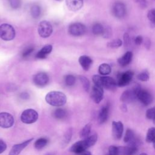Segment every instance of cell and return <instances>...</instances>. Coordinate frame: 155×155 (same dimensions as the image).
I'll list each match as a JSON object with an SVG mask.
<instances>
[{"label": "cell", "mask_w": 155, "mask_h": 155, "mask_svg": "<svg viewBox=\"0 0 155 155\" xmlns=\"http://www.w3.org/2000/svg\"><path fill=\"white\" fill-rule=\"evenodd\" d=\"M97 140V135L96 134H93L88 137L85 138L82 140H79L76 142L70 148V151L76 153V154H81L86 150L93 145H94Z\"/></svg>", "instance_id": "1"}, {"label": "cell", "mask_w": 155, "mask_h": 155, "mask_svg": "<svg viewBox=\"0 0 155 155\" xmlns=\"http://www.w3.org/2000/svg\"><path fill=\"white\" fill-rule=\"evenodd\" d=\"M45 99L49 105L54 107H61L67 102L65 94L58 91H50L46 94Z\"/></svg>", "instance_id": "2"}, {"label": "cell", "mask_w": 155, "mask_h": 155, "mask_svg": "<svg viewBox=\"0 0 155 155\" xmlns=\"http://www.w3.org/2000/svg\"><path fill=\"white\" fill-rule=\"evenodd\" d=\"M137 150V148L131 145L125 147H116L111 145L108 148L110 155H133Z\"/></svg>", "instance_id": "3"}, {"label": "cell", "mask_w": 155, "mask_h": 155, "mask_svg": "<svg viewBox=\"0 0 155 155\" xmlns=\"http://www.w3.org/2000/svg\"><path fill=\"white\" fill-rule=\"evenodd\" d=\"M141 87L138 84H135L131 89L124 91L120 97V101L124 104L133 102L137 98V93Z\"/></svg>", "instance_id": "4"}, {"label": "cell", "mask_w": 155, "mask_h": 155, "mask_svg": "<svg viewBox=\"0 0 155 155\" xmlns=\"http://www.w3.org/2000/svg\"><path fill=\"white\" fill-rule=\"evenodd\" d=\"M15 30L12 25L8 24H2L0 25V38L6 41L14 39Z\"/></svg>", "instance_id": "5"}, {"label": "cell", "mask_w": 155, "mask_h": 155, "mask_svg": "<svg viewBox=\"0 0 155 155\" xmlns=\"http://www.w3.org/2000/svg\"><path fill=\"white\" fill-rule=\"evenodd\" d=\"M39 115L36 111L33 109H27L24 110L21 115V120L27 124H30L35 122L38 119Z\"/></svg>", "instance_id": "6"}, {"label": "cell", "mask_w": 155, "mask_h": 155, "mask_svg": "<svg viewBox=\"0 0 155 155\" xmlns=\"http://www.w3.org/2000/svg\"><path fill=\"white\" fill-rule=\"evenodd\" d=\"M38 31L41 37L44 38H48L53 32L52 25L48 21H42L38 25Z\"/></svg>", "instance_id": "7"}, {"label": "cell", "mask_w": 155, "mask_h": 155, "mask_svg": "<svg viewBox=\"0 0 155 155\" xmlns=\"http://www.w3.org/2000/svg\"><path fill=\"white\" fill-rule=\"evenodd\" d=\"M134 75L132 71H127L124 73H120L117 76V85L118 87H125L128 85Z\"/></svg>", "instance_id": "8"}, {"label": "cell", "mask_w": 155, "mask_h": 155, "mask_svg": "<svg viewBox=\"0 0 155 155\" xmlns=\"http://www.w3.org/2000/svg\"><path fill=\"white\" fill-rule=\"evenodd\" d=\"M85 31V26L80 22L73 23L68 27V33L74 36H81L84 35Z\"/></svg>", "instance_id": "9"}, {"label": "cell", "mask_w": 155, "mask_h": 155, "mask_svg": "<svg viewBox=\"0 0 155 155\" xmlns=\"http://www.w3.org/2000/svg\"><path fill=\"white\" fill-rule=\"evenodd\" d=\"M15 122L13 116L8 113H0V127L8 128L12 127Z\"/></svg>", "instance_id": "10"}, {"label": "cell", "mask_w": 155, "mask_h": 155, "mask_svg": "<svg viewBox=\"0 0 155 155\" xmlns=\"http://www.w3.org/2000/svg\"><path fill=\"white\" fill-rule=\"evenodd\" d=\"M137 98L144 105H148L153 101L152 94L147 90L140 88L137 93Z\"/></svg>", "instance_id": "11"}, {"label": "cell", "mask_w": 155, "mask_h": 155, "mask_svg": "<svg viewBox=\"0 0 155 155\" xmlns=\"http://www.w3.org/2000/svg\"><path fill=\"white\" fill-rule=\"evenodd\" d=\"M112 13L117 18H122L126 14V7L125 4L119 1L114 3L112 6Z\"/></svg>", "instance_id": "12"}, {"label": "cell", "mask_w": 155, "mask_h": 155, "mask_svg": "<svg viewBox=\"0 0 155 155\" xmlns=\"http://www.w3.org/2000/svg\"><path fill=\"white\" fill-rule=\"evenodd\" d=\"M33 81L36 86L39 87H43L48 83L49 78L45 73L39 72L33 76Z\"/></svg>", "instance_id": "13"}, {"label": "cell", "mask_w": 155, "mask_h": 155, "mask_svg": "<svg viewBox=\"0 0 155 155\" xmlns=\"http://www.w3.org/2000/svg\"><path fill=\"white\" fill-rule=\"evenodd\" d=\"M102 87L108 90L114 91L116 90L117 85L116 81L111 77L108 76H101Z\"/></svg>", "instance_id": "14"}, {"label": "cell", "mask_w": 155, "mask_h": 155, "mask_svg": "<svg viewBox=\"0 0 155 155\" xmlns=\"http://www.w3.org/2000/svg\"><path fill=\"white\" fill-rule=\"evenodd\" d=\"M104 96V90L101 87H99L94 85L92 87L91 91V97L93 101L96 103L99 104L103 99Z\"/></svg>", "instance_id": "15"}, {"label": "cell", "mask_w": 155, "mask_h": 155, "mask_svg": "<svg viewBox=\"0 0 155 155\" xmlns=\"http://www.w3.org/2000/svg\"><path fill=\"white\" fill-rule=\"evenodd\" d=\"M124 125L120 121H113L112 122V134L116 140H119L123 133Z\"/></svg>", "instance_id": "16"}, {"label": "cell", "mask_w": 155, "mask_h": 155, "mask_svg": "<svg viewBox=\"0 0 155 155\" xmlns=\"http://www.w3.org/2000/svg\"><path fill=\"white\" fill-rule=\"evenodd\" d=\"M33 140V138L25 140L24 142L13 145L9 152L8 155H19V153Z\"/></svg>", "instance_id": "17"}, {"label": "cell", "mask_w": 155, "mask_h": 155, "mask_svg": "<svg viewBox=\"0 0 155 155\" xmlns=\"http://www.w3.org/2000/svg\"><path fill=\"white\" fill-rule=\"evenodd\" d=\"M109 109H110L109 103H107L106 105H104L101 108L98 114V117H97V120L99 124H102L107 120L108 114H109Z\"/></svg>", "instance_id": "18"}, {"label": "cell", "mask_w": 155, "mask_h": 155, "mask_svg": "<svg viewBox=\"0 0 155 155\" xmlns=\"http://www.w3.org/2000/svg\"><path fill=\"white\" fill-rule=\"evenodd\" d=\"M83 2V0H66V5L71 11L76 12L81 8Z\"/></svg>", "instance_id": "19"}, {"label": "cell", "mask_w": 155, "mask_h": 155, "mask_svg": "<svg viewBox=\"0 0 155 155\" xmlns=\"http://www.w3.org/2000/svg\"><path fill=\"white\" fill-rule=\"evenodd\" d=\"M132 58H133L132 52L127 51L122 56L120 57L117 59V62L120 66L125 67L131 62L132 60Z\"/></svg>", "instance_id": "20"}, {"label": "cell", "mask_w": 155, "mask_h": 155, "mask_svg": "<svg viewBox=\"0 0 155 155\" xmlns=\"http://www.w3.org/2000/svg\"><path fill=\"white\" fill-rule=\"evenodd\" d=\"M79 62L82 68L84 70L87 71L90 68L93 63V61L89 56L86 55H82L79 58Z\"/></svg>", "instance_id": "21"}, {"label": "cell", "mask_w": 155, "mask_h": 155, "mask_svg": "<svg viewBox=\"0 0 155 155\" xmlns=\"http://www.w3.org/2000/svg\"><path fill=\"white\" fill-rule=\"evenodd\" d=\"M53 47L50 44L44 46L36 54V57L38 59H44L52 51Z\"/></svg>", "instance_id": "22"}, {"label": "cell", "mask_w": 155, "mask_h": 155, "mask_svg": "<svg viewBox=\"0 0 155 155\" xmlns=\"http://www.w3.org/2000/svg\"><path fill=\"white\" fill-rule=\"evenodd\" d=\"M98 70H99V73H100V74L105 76V75L109 74L111 73V67L109 64L104 63L99 65Z\"/></svg>", "instance_id": "23"}, {"label": "cell", "mask_w": 155, "mask_h": 155, "mask_svg": "<svg viewBox=\"0 0 155 155\" xmlns=\"http://www.w3.org/2000/svg\"><path fill=\"white\" fill-rule=\"evenodd\" d=\"M67 116V112L65 110L59 108L56 109L53 112V116L57 119H63Z\"/></svg>", "instance_id": "24"}, {"label": "cell", "mask_w": 155, "mask_h": 155, "mask_svg": "<svg viewBox=\"0 0 155 155\" xmlns=\"http://www.w3.org/2000/svg\"><path fill=\"white\" fill-rule=\"evenodd\" d=\"M47 143H48V140L45 138L42 137L37 139L35 141L34 143V146L36 150H39L42 149L44 147H45L47 145Z\"/></svg>", "instance_id": "25"}, {"label": "cell", "mask_w": 155, "mask_h": 155, "mask_svg": "<svg viewBox=\"0 0 155 155\" xmlns=\"http://www.w3.org/2000/svg\"><path fill=\"white\" fill-rule=\"evenodd\" d=\"M146 141L148 143L155 142V127L150 128L147 131Z\"/></svg>", "instance_id": "26"}, {"label": "cell", "mask_w": 155, "mask_h": 155, "mask_svg": "<svg viewBox=\"0 0 155 155\" xmlns=\"http://www.w3.org/2000/svg\"><path fill=\"white\" fill-rule=\"evenodd\" d=\"M30 11H31V15L33 18L37 19L39 18V16H41V7L37 4H35L32 5V7H31Z\"/></svg>", "instance_id": "27"}, {"label": "cell", "mask_w": 155, "mask_h": 155, "mask_svg": "<svg viewBox=\"0 0 155 155\" xmlns=\"http://www.w3.org/2000/svg\"><path fill=\"white\" fill-rule=\"evenodd\" d=\"M104 27L100 23H95L92 27V32L94 35H99L102 34Z\"/></svg>", "instance_id": "28"}, {"label": "cell", "mask_w": 155, "mask_h": 155, "mask_svg": "<svg viewBox=\"0 0 155 155\" xmlns=\"http://www.w3.org/2000/svg\"><path fill=\"white\" fill-rule=\"evenodd\" d=\"M91 124L90 123L86 124L84 127V128L82 129L80 133V136L82 138H86L88 137L91 132Z\"/></svg>", "instance_id": "29"}, {"label": "cell", "mask_w": 155, "mask_h": 155, "mask_svg": "<svg viewBox=\"0 0 155 155\" xmlns=\"http://www.w3.org/2000/svg\"><path fill=\"white\" fill-rule=\"evenodd\" d=\"M71 136H72V130H71V128H69L65 132V133L63 137L62 145L64 147L67 146V145L70 142V141L71 139Z\"/></svg>", "instance_id": "30"}, {"label": "cell", "mask_w": 155, "mask_h": 155, "mask_svg": "<svg viewBox=\"0 0 155 155\" xmlns=\"http://www.w3.org/2000/svg\"><path fill=\"white\" fill-rule=\"evenodd\" d=\"M64 81L67 86H73L76 82V78L72 74H67L65 76Z\"/></svg>", "instance_id": "31"}, {"label": "cell", "mask_w": 155, "mask_h": 155, "mask_svg": "<svg viewBox=\"0 0 155 155\" xmlns=\"http://www.w3.org/2000/svg\"><path fill=\"white\" fill-rule=\"evenodd\" d=\"M79 79L81 82V84L83 86V88H84V90L86 91H89V89H90V82L88 81V79L85 77V76H81L79 77Z\"/></svg>", "instance_id": "32"}, {"label": "cell", "mask_w": 155, "mask_h": 155, "mask_svg": "<svg viewBox=\"0 0 155 155\" xmlns=\"http://www.w3.org/2000/svg\"><path fill=\"white\" fill-rule=\"evenodd\" d=\"M122 42L120 39H114L112 41L108 42L107 44V46L110 48H115L120 47L122 45Z\"/></svg>", "instance_id": "33"}, {"label": "cell", "mask_w": 155, "mask_h": 155, "mask_svg": "<svg viewBox=\"0 0 155 155\" xmlns=\"http://www.w3.org/2000/svg\"><path fill=\"white\" fill-rule=\"evenodd\" d=\"M137 78L139 80H140L141 81H143V82L148 81L149 80V74H148V71H142L140 73L138 74Z\"/></svg>", "instance_id": "34"}, {"label": "cell", "mask_w": 155, "mask_h": 155, "mask_svg": "<svg viewBox=\"0 0 155 155\" xmlns=\"http://www.w3.org/2000/svg\"><path fill=\"white\" fill-rule=\"evenodd\" d=\"M33 50H34V47L33 46H28L26 47L22 53V57L23 58L28 57L33 51Z\"/></svg>", "instance_id": "35"}, {"label": "cell", "mask_w": 155, "mask_h": 155, "mask_svg": "<svg viewBox=\"0 0 155 155\" xmlns=\"http://www.w3.org/2000/svg\"><path fill=\"white\" fill-rule=\"evenodd\" d=\"M8 2L10 7L14 9L19 8L21 5V0H8Z\"/></svg>", "instance_id": "36"}, {"label": "cell", "mask_w": 155, "mask_h": 155, "mask_svg": "<svg viewBox=\"0 0 155 155\" xmlns=\"http://www.w3.org/2000/svg\"><path fill=\"white\" fill-rule=\"evenodd\" d=\"M147 17L151 23L155 24V8L151 9L148 11Z\"/></svg>", "instance_id": "37"}, {"label": "cell", "mask_w": 155, "mask_h": 155, "mask_svg": "<svg viewBox=\"0 0 155 155\" xmlns=\"http://www.w3.org/2000/svg\"><path fill=\"white\" fill-rule=\"evenodd\" d=\"M155 116V107L150 108L147 110L146 117L149 119H153Z\"/></svg>", "instance_id": "38"}, {"label": "cell", "mask_w": 155, "mask_h": 155, "mask_svg": "<svg viewBox=\"0 0 155 155\" xmlns=\"http://www.w3.org/2000/svg\"><path fill=\"white\" fill-rule=\"evenodd\" d=\"M102 36L104 38H109L111 36V29L110 27H104V31L102 34Z\"/></svg>", "instance_id": "39"}, {"label": "cell", "mask_w": 155, "mask_h": 155, "mask_svg": "<svg viewBox=\"0 0 155 155\" xmlns=\"http://www.w3.org/2000/svg\"><path fill=\"white\" fill-rule=\"evenodd\" d=\"M7 148V145L5 143V142L2 140L0 139V154L2 153L3 152L5 151V150Z\"/></svg>", "instance_id": "40"}, {"label": "cell", "mask_w": 155, "mask_h": 155, "mask_svg": "<svg viewBox=\"0 0 155 155\" xmlns=\"http://www.w3.org/2000/svg\"><path fill=\"white\" fill-rule=\"evenodd\" d=\"M124 43L125 45L127 46L130 44V36L128 33H125L124 35Z\"/></svg>", "instance_id": "41"}, {"label": "cell", "mask_w": 155, "mask_h": 155, "mask_svg": "<svg viewBox=\"0 0 155 155\" xmlns=\"http://www.w3.org/2000/svg\"><path fill=\"white\" fill-rule=\"evenodd\" d=\"M142 42H143V38L141 36H137L134 39V42L137 45H140L142 43Z\"/></svg>", "instance_id": "42"}, {"label": "cell", "mask_w": 155, "mask_h": 155, "mask_svg": "<svg viewBox=\"0 0 155 155\" xmlns=\"http://www.w3.org/2000/svg\"><path fill=\"white\" fill-rule=\"evenodd\" d=\"M21 97L24 99H27L29 97V95L27 93H25V92H24L22 93L21 94Z\"/></svg>", "instance_id": "43"}, {"label": "cell", "mask_w": 155, "mask_h": 155, "mask_svg": "<svg viewBox=\"0 0 155 155\" xmlns=\"http://www.w3.org/2000/svg\"><path fill=\"white\" fill-rule=\"evenodd\" d=\"M120 108L121 110L124 111V112H126L127 111V107L126 105V104H123L121 105L120 106Z\"/></svg>", "instance_id": "44"}, {"label": "cell", "mask_w": 155, "mask_h": 155, "mask_svg": "<svg viewBox=\"0 0 155 155\" xmlns=\"http://www.w3.org/2000/svg\"><path fill=\"white\" fill-rule=\"evenodd\" d=\"M145 47H147V49L150 48V40L148 39H147V41H145Z\"/></svg>", "instance_id": "45"}, {"label": "cell", "mask_w": 155, "mask_h": 155, "mask_svg": "<svg viewBox=\"0 0 155 155\" xmlns=\"http://www.w3.org/2000/svg\"><path fill=\"white\" fill-rule=\"evenodd\" d=\"M80 155H91V153L88 151H85L84 152L81 153Z\"/></svg>", "instance_id": "46"}, {"label": "cell", "mask_w": 155, "mask_h": 155, "mask_svg": "<svg viewBox=\"0 0 155 155\" xmlns=\"http://www.w3.org/2000/svg\"><path fill=\"white\" fill-rule=\"evenodd\" d=\"M153 124L155 125V116H154V117L153 118Z\"/></svg>", "instance_id": "47"}, {"label": "cell", "mask_w": 155, "mask_h": 155, "mask_svg": "<svg viewBox=\"0 0 155 155\" xmlns=\"http://www.w3.org/2000/svg\"><path fill=\"white\" fill-rule=\"evenodd\" d=\"M139 155H147L146 153H141L140 154H139Z\"/></svg>", "instance_id": "48"}, {"label": "cell", "mask_w": 155, "mask_h": 155, "mask_svg": "<svg viewBox=\"0 0 155 155\" xmlns=\"http://www.w3.org/2000/svg\"><path fill=\"white\" fill-rule=\"evenodd\" d=\"M153 147H154V148L155 149V142L153 143Z\"/></svg>", "instance_id": "49"}, {"label": "cell", "mask_w": 155, "mask_h": 155, "mask_svg": "<svg viewBox=\"0 0 155 155\" xmlns=\"http://www.w3.org/2000/svg\"><path fill=\"white\" fill-rule=\"evenodd\" d=\"M47 155H51V154H47Z\"/></svg>", "instance_id": "50"}, {"label": "cell", "mask_w": 155, "mask_h": 155, "mask_svg": "<svg viewBox=\"0 0 155 155\" xmlns=\"http://www.w3.org/2000/svg\"><path fill=\"white\" fill-rule=\"evenodd\" d=\"M106 155H110V154H106Z\"/></svg>", "instance_id": "51"}]
</instances>
